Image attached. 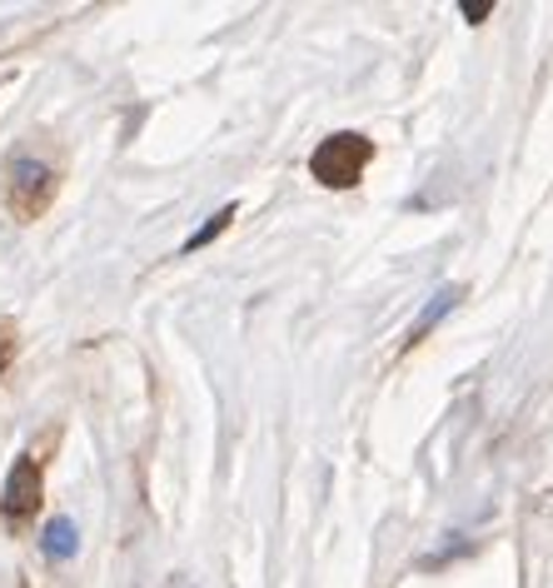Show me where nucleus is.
Segmentation results:
<instances>
[{
    "instance_id": "nucleus-2",
    "label": "nucleus",
    "mask_w": 553,
    "mask_h": 588,
    "mask_svg": "<svg viewBox=\"0 0 553 588\" xmlns=\"http://www.w3.org/2000/svg\"><path fill=\"white\" fill-rule=\"evenodd\" d=\"M41 504V468H35V458H15L11 478H6V514H31V508Z\"/></svg>"
},
{
    "instance_id": "nucleus-5",
    "label": "nucleus",
    "mask_w": 553,
    "mask_h": 588,
    "mask_svg": "<svg viewBox=\"0 0 553 588\" xmlns=\"http://www.w3.org/2000/svg\"><path fill=\"white\" fill-rule=\"evenodd\" d=\"M230 219H234V205H225V209H220V215H210V219H205V225H200V229H195V235H190V239H185V249H200V245H210V239H215V235H220V229H225V225H230Z\"/></svg>"
},
{
    "instance_id": "nucleus-8",
    "label": "nucleus",
    "mask_w": 553,
    "mask_h": 588,
    "mask_svg": "<svg viewBox=\"0 0 553 588\" xmlns=\"http://www.w3.org/2000/svg\"><path fill=\"white\" fill-rule=\"evenodd\" d=\"M0 339H6V329H0ZM0 349H6V344H0Z\"/></svg>"
},
{
    "instance_id": "nucleus-1",
    "label": "nucleus",
    "mask_w": 553,
    "mask_h": 588,
    "mask_svg": "<svg viewBox=\"0 0 553 588\" xmlns=\"http://www.w3.org/2000/svg\"><path fill=\"white\" fill-rule=\"evenodd\" d=\"M369 155H374V149H369V140H364V135H330L320 149H314L310 169H314V179H320V185L344 189V185H354V179L364 175Z\"/></svg>"
},
{
    "instance_id": "nucleus-6",
    "label": "nucleus",
    "mask_w": 553,
    "mask_h": 588,
    "mask_svg": "<svg viewBox=\"0 0 553 588\" xmlns=\"http://www.w3.org/2000/svg\"><path fill=\"white\" fill-rule=\"evenodd\" d=\"M11 179H15L21 189H45V179H51V175H45L41 159H15V165H11Z\"/></svg>"
},
{
    "instance_id": "nucleus-4",
    "label": "nucleus",
    "mask_w": 553,
    "mask_h": 588,
    "mask_svg": "<svg viewBox=\"0 0 553 588\" xmlns=\"http://www.w3.org/2000/svg\"><path fill=\"white\" fill-rule=\"evenodd\" d=\"M453 305H459V285H449V289H439V295H434V299H429V305H424V309H419V319H414V324H409V344H419V339H424V334H429V329H434V324H439V319H444V314H449V309H453Z\"/></svg>"
},
{
    "instance_id": "nucleus-7",
    "label": "nucleus",
    "mask_w": 553,
    "mask_h": 588,
    "mask_svg": "<svg viewBox=\"0 0 553 588\" xmlns=\"http://www.w3.org/2000/svg\"><path fill=\"white\" fill-rule=\"evenodd\" d=\"M459 10H463V16H469V20H483V16H489V10H493V6H489V0H463Z\"/></svg>"
},
{
    "instance_id": "nucleus-3",
    "label": "nucleus",
    "mask_w": 553,
    "mask_h": 588,
    "mask_svg": "<svg viewBox=\"0 0 553 588\" xmlns=\"http://www.w3.org/2000/svg\"><path fill=\"white\" fill-rule=\"evenodd\" d=\"M41 548H45V558H75V548H81V528H75V518H51L45 524V534H41Z\"/></svg>"
}]
</instances>
